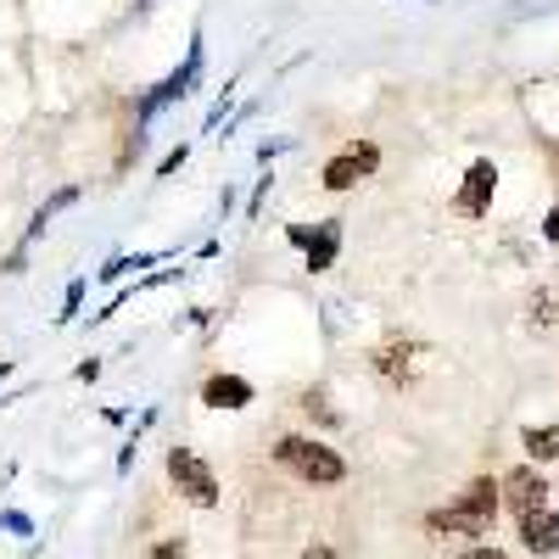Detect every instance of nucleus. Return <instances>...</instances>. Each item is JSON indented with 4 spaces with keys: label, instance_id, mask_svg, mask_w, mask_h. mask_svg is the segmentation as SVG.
<instances>
[{
    "label": "nucleus",
    "instance_id": "7ed1b4c3",
    "mask_svg": "<svg viewBox=\"0 0 559 559\" xmlns=\"http://www.w3.org/2000/svg\"><path fill=\"white\" fill-rule=\"evenodd\" d=\"M168 481L191 498L197 509H213L218 503V476H213V464L202 459V453H191V448H174L168 453Z\"/></svg>",
    "mask_w": 559,
    "mask_h": 559
},
{
    "label": "nucleus",
    "instance_id": "f8f14e48",
    "mask_svg": "<svg viewBox=\"0 0 559 559\" xmlns=\"http://www.w3.org/2000/svg\"><path fill=\"white\" fill-rule=\"evenodd\" d=\"M521 448H526V459H532V464L559 459V426H532V431L521 437Z\"/></svg>",
    "mask_w": 559,
    "mask_h": 559
},
{
    "label": "nucleus",
    "instance_id": "9d476101",
    "mask_svg": "<svg viewBox=\"0 0 559 559\" xmlns=\"http://www.w3.org/2000/svg\"><path fill=\"white\" fill-rule=\"evenodd\" d=\"M202 403H207V408H247V403H252V381H241V376H213V381L202 386Z\"/></svg>",
    "mask_w": 559,
    "mask_h": 559
},
{
    "label": "nucleus",
    "instance_id": "6e6552de",
    "mask_svg": "<svg viewBox=\"0 0 559 559\" xmlns=\"http://www.w3.org/2000/svg\"><path fill=\"white\" fill-rule=\"evenodd\" d=\"M419 342H403V336H392L386 347H376V369L386 381H414V369H419Z\"/></svg>",
    "mask_w": 559,
    "mask_h": 559
},
{
    "label": "nucleus",
    "instance_id": "6ab92c4d",
    "mask_svg": "<svg viewBox=\"0 0 559 559\" xmlns=\"http://www.w3.org/2000/svg\"><path fill=\"white\" fill-rule=\"evenodd\" d=\"M453 559H509V554H498V548H471V554H453Z\"/></svg>",
    "mask_w": 559,
    "mask_h": 559
},
{
    "label": "nucleus",
    "instance_id": "f257e3e1",
    "mask_svg": "<svg viewBox=\"0 0 559 559\" xmlns=\"http://www.w3.org/2000/svg\"><path fill=\"white\" fill-rule=\"evenodd\" d=\"M498 503H503L498 481H492V476H481V481L464 487L448 509H431L426 526H431V532H448V537H487V532H492V521H498Z\"/></svg>",
    "mask_w": 559,
    "mask_h": 559
},
{
    "label": "nucleus",
    "instance_id": "0eeeda50",
    "mask_svg": "<svg viewBox=\"0 0 559 559\" xmlns=\"http://www.w3.org/2000/svg\"><path fill=\"white\" fill-rule=\"evenodd\" d=\"M492 191H498V168L481 157V163H471V174H464V191L453 197V207H459L464 218H481L487 202H492Z\"/></svg>",
    "mask_w": 559,
    "mask_h": 559
},
{
    "label": "nucleus",
    "instance_id": "39448f33",
    "mask_svg": "<svg viewBox=\"0 0 559 559\" xmlns=\"http://www.w3.org/2000/svg\"><path fill=\"white\" fill-rule=\"evenodd\" d=\"M376 163H381V152L369 146V140H364V146H347L342 157H331V163H324V191H353L358 179H369V174H376Z\"/></svg>",
    "mask_w": 559,
    "mask_h": 559
},
{
    "label": "nucleus",
    "instance_id": "412c9836",
    "mask_svg": "<svg viewBox=\"0 0 559 559\" xmlns=\"http://www.w3.org/2000/svg\"><path fill=\"white\" fill-rule=\"evenodd\" d=\"M543 229H548V241H559V213H548V224H543Z\"/></svg>",
    "mask_w": 559,
    "mask_h": 559
},
{
    "label": "nucleus",
    "instance_id": "ddd939ff",
    "mask_svg": "<svg viewBox=\"0 0 559 559\" xmlns=\"http://www.w3.org/2000/svg\"><path fill=\"white\" fill-rule=\"evenodd\" d=\"M68 202H79V185H62V191H57V197H51V202H45V207H39V213H34V218H45V224H51V218H57V213H62V207H68Z\"/></svg>",
    "mask_w": 559,
    "mask_h": 559
},
{
    "label": "nucleus",
    "instance_id": "4be33fe9",
    "mask_svg": "<svg viewBox=\"0 0 559 559\" xmlns=\"http://www.w3.org/2000/svg\"><path fill=\"white\" fill-rule=\"evenodd\" d=\"M7 376H12V364H7V358H0V381H7Z\"/></svg>",
    "mask_w": 559,
    "mask_h": 559
},
{
    "label": "nucleus",
    "instance_id": "f3484780",
    "mask_svg": "<svg viewBox=\"0 0 559 559\" xmlns=\"http://www.w3.org/2000/svg\"><path fill=\"white\" fill-rule=\"evenodd\" d=\"M0 526H7V532H17V537H28V532H34V521L23 515V509H7V515H0Z\"/></svg>",
    "mask_w": 559,
    "mask_h": 559
},
{
    "label": "nucleus",
    "instance_id": "f03ea898",
    "mask_svg": "<svg viewBox=\"0 0 559 559\" xmlns=\"http://www.w3.org/2000/svg\"><path fill=\"white\" fill-rule=\"evenodd\" d=\"M274 459L286 464V471H297L302 481H313V487H336V481L347 476L342 453L324 448L319 437H280V442H274Z\"/></svg>",
    "mask_w": 559,
    "mask_h": 559
},
{
    "label": "nucleus",
    "instance_id": "2eb2a0df",
    "mask_svg": "<svg viewBox=\"0 0 559 559\" xmlns=\"http://www.w3.org/2000/svg\"><path fill=\"white\" fill-rule=\"evenodd\" d=\"M79 302H84V280H73V286H68V297H62V313H57V319L68 324V319L79 313Z\"/></svg>",
    "mask_w": 559,
    "mask_h": 559
},
{
    "label": "nucleus",
    "instance_id": "a211bd4d",
    "mask_svg": "<svg viewBox=\"0 0 559 559\" xmlns=\"http://www.w3.org/2000/svg\"><path fill=\"white\" fill-rule=\"evenodd\" d=\"M179 163H185V146H174V152H168V157H163V163H157V174H174V168H179Z\"/></svg>",
    "mask_w": 559,
    "mask_h": 559
},
{
    "label": "nucleus",
    "instance_id": "1a4fd4ad",
    "mask_svg": "<svg viewBox=\"0 0 559 559\" xmlns=\"http://www.w3.org/2000/svg\"><path fill=\"white\" fill-rule=\"evenodd\" d=\"M521 543L532 554H554L559 548V509H537V515L521 521Z\"/></svg>",
    "mask_w": 559,
    "mask_h": 559
},
{
    "label": "nucleus",
    "instance_id": "423d86ee",
    "mask_svg": "<svg viewBox=\"0 0 559 559\" xmlns=\"http://www.w3.org/2000/svg\"><path fill=\"white\" fill-rule=\"evenodd\" d=\"M197 73H202V39H191V57H185V68L168 73V79L152 90V96L140 102V118H152L163 102H185V96H191V84H197Z\"/></svg>",
    "mask_w": 559,
    "mask_h": 559
},
{
    "label": "nucleus",
    "instance_id": "4468645a",
    "mask_svg": "<svg viewBox=\"0 0 559 559\" xmlns=\"http://www.w3.org/2000/svg\"><path fill=\"white\" fill-rule=\"evenodd\" d=\"M302 408H308V414H319L324 426H336V419H342V414H336L331 403H324V392H302Z\"/></svg>",
    "mask_w": 559,
    "mask_h": 559
},
{
    "label": "nucleus",
    "instance_id": "dca6fc26",
    "mask_svg": "<svg viewBox=\"0 0 559 559\" xmlns=\"http://www.w3.org/2000/svg\"><path fill=\"white\" fill-rule=\"evenodd\" d=\"M191 548H185V537H163L157 548H152V559H185Z\"/></svg>",
    "mask_w": 559,
    "mask_h": 559
},
{
    "label": "nucleus",
    "instance_id": "9b49d317",
    "mask_svg": "<svg viewBox=\"0 0 559 559\" xmlns=\"http://www.w3.org/2000/svg\"><path fill=\"white\" fill-rule=\"evenodd\" d=\"M308 269L319 274V269H331L336 263V247H342V224L331 218V224H319V229H308Z\"/></svg>",
    "mask_w": 559,
    "mask_h": 559
},
{
    "label": "nucleus",
    "instance_id": "20e7f679",
    "mask_svg": "<svg viewBox=\"0 0 559 559\" xmlns=\"http://www.w3.org/2000/svg\"><path fill=\"white\" fill-rule=\"evenodd\" d=\"M498 492H503V503L515 509L521 521H526V515H537V509H548V481H543V471H532V464L509 471V476L498 481Z\"/></svg>",
    "mask_w": 559,
    "mask_h": 559
},
{
    "label": "nucleus",
    "instance_id": "aec40b11",
    "mask_svg": "<svg viewBox=\"0 0 559 559\" xmlns=\"http://www.w3.org/2000/svg\"><path fill=\"white\" fill-rule=\"evenodd\" d=\"M302 559H336V554L324 548V543H313V548H302Z\"/></svg>",
    "mask_w": 559,
    "mask_h": 559
}]
</instances>
